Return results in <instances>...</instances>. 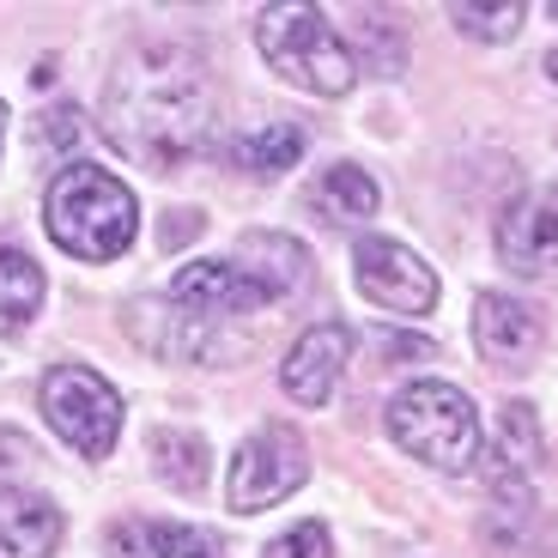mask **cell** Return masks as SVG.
<instances>
[{
	"mask_svg": "<svg viewBox=\"0 0 558 558\" xmlns=\"http://www.w3.org/2000/svg\"><path fill=\"white\" fill-rule=\"evenodd\" d=\"M104 128L116 153L146 170L177 177L207 153L213 134V85L182 43H146L110 73L104 92Z\"/></svg>",
	"mask_w": 558,
	"mask_h": 558,
	"instance_id": "obj_1",
	"label": "cell"
},
{
	"mask_svg": "<svg viewBox=\"0 0 558 558\" xmlns=\"http://www.w3.org/2000/svg\"><path fill=\"white\" fill-rule=\"evenodd\" d=\"M43 225L73 262H116L140 231V201L104 165H61L43 189Z\"/></svg>",
	"mask_w": 558,
	"mask_h": 558,
	"instance_id": "obj_2",
	"label": "cell"
},
{
	"mask_svg": "<svg viewBox=\"0 0 558 558\" xmlns=\"http://www.w3.org/2000/svg\"><path fill=\"white\" fill-rule=\"evenodd\" d=\"M255 49H262V61L279 80H292L310 98H347L352 85H359V56L328 25V13L304 7V0H274V7H262L255 13Z\"/></svg>",
	"mask_w": 558,
	"mask_h": 558,
	"instance_id": "obj_3",
	"label": "cell"
},
{
	"mask_svg": "<svg viewBox=\"0 0 558 558\" xmlns=\"http://www.w3.org/2000/svg\"><path fill=\"white\" fill-rule=\"evenodd\" d=\"M389 437L413 461L437 468V474H468L486 456V432H480L474 401L456 383H437V377L407 383L389 401Z\"/></svg>",
	"mask_w": 558,
	"mask_h": 558,
	"instance_id": "obj_4",
	"label": "cell"
},
{
	"mask_svg": "<svg viewBox=\"0 0 558 558\" xmlns=\"http://www.w3.org/2000/svg\"><path fill=\"white\" fill-rule=\"evenodd\" d=\"M37 407L49 418V432L73 444L85 461H104L122 437V395L85 364H56L37 389Z\"/></svg>",
	"mask_w": 558,
	"mask_h": 558,
	"instance_id": "obj_5",
	"label": "cell"
},
{
	"mask_svg": "<svg viewBox=\"0 0 558 558\" xmlns=\"http://www.w3.org/2000/svg\"><path fill=\"white\" fill-rule=\"evenodd\" d=\"M304 474H310L304 437H298L292 425H262V432L238 449V461H231L225 498H231L238 517H255V510H274L279 498H292V492L304 486Z\"/></svg>",
	"mask_w": 558,
	"mask_h": 558,
	"instance_id": "obj_6",
	"label": "cell"
},
{
	"mask_svg": "<svg viewBox=\"0 0 558 558\" xmlns=\"http://www.w3.org/2000/svg\"><path fill=\"white\" fill-rule=\"evenodd\" d=\"M352 279L371 304L395 310V316H432L437 304V274L395 238H364L352 250Z\"/></svg>",
	"mask_w": 558,
	"mask_h": 558,
	"instance_id": "obj_7",
	"label": "cell"
},
{
	"mask_svg": "<svg viewBox=\"0 0 558 558\" xmlns=\"http://www.w3.org/2000/svg\"><path fill=\"white\" fill-rule=\"evenodd\" d=\"M170 304L219 328V322L255 316L262 304H274V292H267V286L238 262V255H231V262H225V255H213V262H189L177 279H170Z\"/></svg>",
	"mask_w": 558,
	"mask_h": 558,
	"instance_id": "obj_8",
	"label": "cell"
},
{
	"mask_svg": "<svg viewBox=\"0 0 558 558\" xmlns=\"http://www.w3.org/2000/svg\"><path fill=\"white\" fill-rule=\"evenodd\" d=\"M498 262L522 279H553L558 274V189H529L504 207L498 219Z\"/></svg>",
	"mask_w": 558,
	"mask_h": 558,
	"instance_id": "obj_9",
	"label": "cell"
},
{
	"mask_svg": "<svg viewBox=\"0 0 558 558\" xmlns=\"http://www.w3.org/2000/svg\"><path fill=\"white\" fill-rule=\"evenodd\" d=\"M352 359V328L347 322H316L298 335V347L279 364V383L298 407H328V395L340 389V371Z\"/></svg>",
	"mask_w": 558,
	"mask_h": 558,
	"instance_id": "obj_10",
	"label": "cell"
},
{
	"mask_svg": "<svg viewBox=\"0 0 558 558\" xmlns=\"http://www.w3.org/2000/svg\"><path fill=\"white\" fill-rule=\"evenodd\" d=\"M474 347L498 371H522L541 352V316L510 292H480L474 298Z\"/></svg>",
	"mask_w": 558,
	"mask_h": 558,
	"instance_id": "obj_11",
	"label": "cell"
},
{
	"mask_svg": "<svg viewBox=\"0 0 558 558\" xmlns=\"http://www.w3.org/2000/svg\"><path fill=\"white\" fill-rule=\"evenodd\" d=\"M61 510L25 486H0V558H49L61 546Z\"/></svg>",
	"mask_w": 558,
	"mask_h": 558,
	"instance_id": "obj_12",
	"label": "cell"
},
{
	"mask_svg": "<svg viewBox=\"0 0 558 558\" xmlns=\"http://www.w3.org/2000/svg\"><path fill=\"white\" fill-rule=\"evenodd\" d=\"M104 546H110V558H219V534L158 517H122Z\"/></svg>",
	"mask_w": 558,
	"mask_h": 558,
	"instance_id": "obj_13",
	"label": "cell"
},
{
	"mask_svg": "<svg viewBox=\"0 0 558 558\" xmlns=\"http://www.w3.org/2000/svg\"><path fill=\"white\" fill-rule=\"evenodd\" d=\"M128 335H134L140 347L165 352V359H201L207 340H213V322L177 310L170 298H140V304H128Z\"/></svg>",
	"mask_w": 558,
	"mask_h": 558,
	"instance_id": "obj_14",
	"label": "cell"
},
{
	"mask_svg": "<svg viewBox=\"0 0 558 558\" xmlns=\"http://www.w3.org/2000/svg\"><path fill=\"white\" fill-rule=\"evenodd\" d=\"M310 134L298 122H286V116H274V122H255L243 128L231 146H225V158H231V170H250V177H286V170L304 158Z\"/></svg>",
	"mask_w": 558,
	"mask_h": 558,
	"instance_id": "obj_15",
	"label": "cell"
},
{
	"mask_svg": "<svg viewBox=\"0 0 558 558\" xmlns=\"http://www.w3.org/2000/svg\"><path fill=\"white\" fill-rule=\"evenodd\" d=\"M310 213L328 225H359L377 213V182L364 177L359 165H328L310 182Z\"/></svg>",
	"mask_w": 558,
	"mask_h": 558,
	"instance_id": "obj_16",
	"label": "cell"
},
{
	"mask_svg": "<svg viewBox=\"0 0 558 558\" xmlns=\"http://www.w3.org/2000/svg\"><path fill=\"white\" fill-rule=\"evenodd\" d=\"M238 262H250V274L262 279L274 298H286V292H298L310 279V255H304V243H292V238H274V231H250V238L238 243Z\"/></svg>",
	"mask_w": 558,
	"mask_h": 558,
	"instance_id": "obj_17",
	"label": "cell"
},
{
	"mask_svg": "<svg viewBox=\"0 0 558 558\" xmlns=\"http://www.w3.org/2000/svg\"><path fill=\"white\" fill-rule=\"evenodd\" d=\"M43 292H49V279L25 250H0V335H25L31 316L43 310Z\"/></svg>",
	"mask_w": 558,
	"mask_h": 558,
	"instance_id": "obj_18",
	"label": "cell"
},
{
	"mask_svg": "<svg viewBox=\"0 0 558 558\" xmlns=\"http://www.w3.org/2000/svg\"><path fill=\"white\" fill-rule=\"evenodd\" d=\"M541 461V425H534V407L529 401H510L498 418V449H492V474L504 486H522Z\"/></svg>",
	"mask_w": 558,
	"mask_h": 558,
	"instance_id": "obj_19",
	"label": "cell"
},
{
	"mask_svg": "<svg viewBox=\"0 0 558 558\" xmlns=\"http://www.w3.org/2000/svg\"><path fill=\"white\" fill-rule=\"evenodd\" d=\"M153 456V474L177 492H201L207 486V437H189V432H153L146 444Z\"/></svg>",
	"mask_w": 558,
	"mask_h": 558,
	"instance_id": "obj_20",
	"label": "cell"
},
{
	"mask_svg": "<svg viewBox=\"0 0 558 558\" xmlns=\"http://www.w3.org/2000/svg\"><path fill=\"white\" fill-rule=\"evenodd\" d=\"M449 19H456L474 43H510L522 31V19H529V7H522V0H504V7H468V0H456Z\"/></svg>",
	"mask_w": 558,
	"mask_h": 558,
	"instance_id": "obj_21",
	"label": "cell"
},
{
	"mask_svg": "<svg viewBox=\"0 0 558 558\" xmlns=\"http://www.w3.org/2000/svg\"><path fill=\"white\" fill-rule=\"evenodd\" d=\"M262 558H335V541H328L322 522H298V529H286L279 541H267Z\"/></svg>",
	"mask_w": 558,
	"mask_h": 558,
	"instance_id": "obj_22",
	"label": "cell"
},
{
	"mask_svg": "<svg viewBox=\"0 0 558 558\" xmlns=\"http://www.w3.org/2000/svg\"><path fill=\"white\" fill-rule=\"evenodd\" d=\"M73 140H80V110H68V104L37 122V146H73Z\"/></svg>",
	"mask_w": 558,
	"mask_h": 558,
	"instance_id": "obj_23",
	"label": "cell"
},
{
	"mask_svg": "<svg viewBox=\"0 0 558 558\" xmlns=\"http://www.w3.org/2000/svg\"><path fill=\"white\" fill-rule=\"evenodd\" d=\"M546 73H553V80H558V49H553V56H546Z\"/></svg>",
	"mask_w": 558,
	"mask_h": 558,
	"instance_id": "obj_24",
	"label": "cell"
},
{
	"mask_svg": "<svg viewBox=\"0 0 558 558\" xmlns=\"http://www.w3.org/2000/svg\"><path fill=\"white\" fill-rule=\"evenodd\" d=\"M0 140H7V104H0Z\"/></svg>",
	"mask_w": 558,
	"mask_h": 558,
	"instance_id": "obj_25",
	"label": "cell"
}]
</instances>
